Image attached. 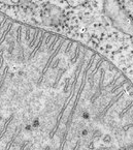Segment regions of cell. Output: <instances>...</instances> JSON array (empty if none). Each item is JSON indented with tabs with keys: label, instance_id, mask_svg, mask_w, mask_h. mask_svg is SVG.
I'll use <instances>...</instances> for the list:
<instances>
[{
	"label": "cell",
	"instance_id": "obj_1",
	"mask_svg": "<svg viewBox=\"0 0 133 150\" xmlns=\"http://www.w3.org/2000/svg\"><path fill=\"white\" fill-rule=\"evenodd\" d=\"M0 150H133V83L82 42L0 11Z\"/></svg>",
	"mask_w": 133,
	"mask_h": 150
}]
</instances>
